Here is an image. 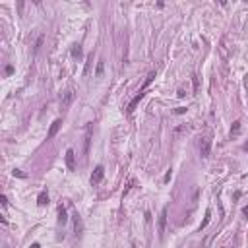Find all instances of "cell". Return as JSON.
Listing matches in <instances>:
<instances>
[{"instance_id":"cb8c5ba5","label":"cell","mask_w":248,"mask_h":248,"mask_svg":"<svg viewBox=\"0 0 248 248\" xmlns=\"http://www.w3.org/2000/svg\"><path fill=\"white\" fill-rule=\"evenodd\" d=\"M242 215H244V217H248V206H244V207H242Z\"/></svg>"},{"instance_id":"277c9868","label":"cell","mask_w":248,"mask_h":248,"mask_svg":"<svg viewBox=\"0 0 248 248\" xmlns=\"http://www.w3.org/2000/svg\"><path fill=\"white\" fill-rule=\"evenodd\" d=\"M103 177H105V167L103 165H97L93 174H91V186H97V184L103 180Z\"/></svg>"},{"instance_id":"8992f818","label":"cell","mask_w":248,"mask_h":248,"mask_svg":"<svg viewBox=\"0 0 248 248\" xmlns=\"http://www.w3.org/2000/svg\"><path fill=\"white\" fill-rule=\"evenodd\" d=\"M91 136H93V122H89L85 126V144H84V153H89V144H91Z\"/></svg>"},{"instance_id":"44dd1931","label":"cell","mask_w":248,"mask_h":248,"mask_svg":"<svg viewBox=\"0 0 248 248\" xmlns=\"http://www.w3.org/2000/svg\"><path fill=\"white\" fill-rule=\"evenodd\" d=\"M174 112H177V114H182V112H186V107H178Z\"/></svg>"},{"instance_id":"484cf974","label":"cell","mask_w":248,"mask_h":248,"mask_svg":"<svg viewBox=\"0 0 248 248\" xmlns=\"http://www.w3.org/2000/svg\"><path fill=\"white\" fill-rule=\"evenodd\" d=\"M244 149H246V151H248V144H246V145H244Z\"/></svg>"},{"instance_id":"9c48e42d","label":"cell","mask_w":248,"mask_h":248,"mask_svg":"<svg viewBox=\"0 0 248 248\" xmlns=\"http://www.w3.org/2000/svg\"><path fill=\"white\" fill-rule=\"evenodd\" d=\"M58 223L60 225L68 223V215H66V207L64 206H58Z\"/></svg>"},{"instance_id":"ba28073f","label":"cell","mask_w":248,"mask_h":248,"mask_svg":"<svg viewBox=\"0 0 248 248\" xmlns=\"http://www.w3.org/2000/svg\"><path fill=\"white\" fill-rule=\"evenodd\" d=\"M66 167H68V171H74V169H76V155H74V149H68V151H66Z\"/></svg>"},{"instance_id":"2e32d148","label":"cell","mask_w":248,"mask_h":248,"mask_svg":"<svg viewBox=\"0 0 248 248\" xmlns=\"http://www.w3.org/2000/svg\"><path fill=\"white\" fill-rule=\"evenodd\" d=\"M72 56H74V58H80L81 56V47L80 45H74V47H72Z\"/></svg>"},{"instance_id":"e0dca14e","label":"cell","mask_w":248,"mask_h":248,"mask_svg":"<svg viewBox=\"0 0 248 248\" xmlns=\"http://www.w3.org/2000/svg\"><path fill=\"white\" fill-rule=\"evenodd\" d=\"M192 84H194V93L200 91V80H198V76H192Z\"/></svg>"},{"instance_id":"30bf717a","label":"cell","mask_w":248,"mask_h":248,"mask_svg":"<svg viewBox=\"0 0 248 248\" xmlns=\"http://www.w3.org/2000/svg\"><path fill=\"white\" fill-rule=\"evenodd\" d=\"M74 227H76V234H80L81 231H84V223H81V217L76 213L74 215Z\"/></svg>"},{"instance_id":"9a60e30c","label":"cell","mask_w":248,"mask_h":248,"mask_svg":"<svg viewBox=\"0 0 248 248\" xmlns=\"http://www.w3.org/2000/svg\"><path fill=\"white\" fill-rule=\"evenodd\" d=\"M103 70H105V60H99L97 62V70H95V76L101 78V76H103Z\"/></svg>"},{"instance_id":"3957f363","label":"cell","mask_w":248,"mask_h":248,"mask_svg":"<svg viewBox=\"0 0 248 248\" xmlns=\"http://www.w3.org/2000/svg\"><path fill=\"white\" fill-rule=\"evenodd\" d=\"M74 97H76L74 89H66L64 93L60 95V107H62V109H68V107L72 105V101H74Z\"/></svg>"},{"instance_id":"7a4b0ae2","label":"cell","mask_w":248,"mask_h":248,"mask_svg":"<svg viewBox=\"0 0 248 248\" xmlns=\"http://www.w3.org/2000/svg\"><path fill=\"white\" fill-rule=\"evenodd\" d=\"M211 153V138L206 136V138H202L200 140V155H202V159H207Z\"/></svg>"},{"instance_id":"7402d4cb","label":"cell","mask_w":248,"mask_h":248,"mask_svg":"<svg viewBox=\"0 0 248 248\" xmlns=\"http://www.w3.org/2000/svg\"><path fill=\"white\" fill-rule=\"evenodd\" d=\"M169 180H171V169H169L167 174H165V182H169Z\"/></svg>"},{"instance_id":"ac0fdd59","label":"cell","mask_w":248,"mask_h":248,"mask_svg":"<svg viewBox=\"0 0 248 248\" xmlns=\"http://www.w3.org/2000/svg\"><path fill=\"white\" fill-rule=\"evenodd\" d=\"M239 130H240V122L237 120V122H233V128H231V136H233V134H239Z\"/></svg>"},{"instance_id":"d4e9b609","label":"cell","mask_w":248,"mask_h":248,"mask_svg":"<svg viewBox=\"0 0 248 248\" xmlns=\"http://www.w3.org/2000/svg\"><path fill=\"white\" fill-rule=\"evenodd\" d=\"M31 248H41V246H39V242H33V244H31Z\"/></svg>"},{"instance_id":"4fadbf2b","label":"cell","mask_w":248,"mask_h":248,"mask_svg":"<svg viewBox=\"0 0 248 248\" xmlns=\"http://www.w3.org/2000/svg\"><path fill=\"white\" fill-rule=\"evenodd\" d=\"M209 221H211V209H206V217H204V221H202V225H200V231L206 229Z\"/></svg>"},{"instance_id":"d6986e66","label":"cell","mask_w":248,"mask_h":248,"mask_svg":"<svg viewBox=\"0 0 248 248\" xmlns=\"http://www.w3.org/2000/svg\"><path fill=\"white\" fill-rule=\"evenodd\" d=\"M14 177H19V178H25V177H27V174H25V173H21V171H19V169H14Z\"/></svg>"},{"instance_id":"6da1fadb","label":"cell","mask_w":248,"mask_h":248,"mask_svg":"<svg viewBox=\"0 0 248 248\" xmlns=\"http://www.w3.org/2000/svg\"><path fill=\"white\" fill-rule=\"evenodd\" d=\"M153 80H155V72H149V74H147V78H145V81H144V85H142V89H140V93H138L136 97H134L130 103H128V107H126V112H128V114H132V112H134V109L138 107V103H140L142 99H144L145 89L149 87V84H151Z\"/></svg>"},{"instance_id":"8fae6325","label":"cell","mask_w":248,"mask_h":248,"mask_svg":"<svg viewBox=\"0 0 248 248\" xmlns=\"http://www.w3.org/2000/svg\"><path fill=\"white\" fill-rule=\"evenodd\" d=\"M91 64H93V52L87 54V60H85V68H84V76H87L91 72Z\"/></svg>"},{"instance_id":"5b68a950","label":"cell","mask_w":248,"mask_h":248,"mask_svg":"<svg viewBox=\"0 0 248 248\" xmlns=\"http://www.w3.org/2000/svg\"><path fill=\"white\" fill-rule=\"evenodd\" d=\"M165 227H167V207H163V209H161L159 221H157V233H159V239L163 237V233H165Z\"/></svg>"},{"instance_id":"52a82bcc","label":"cell","mask_w":248,"mask_h":248,"mask_svg":"<svg viewBox=\"0 0 248 248\" xmlns=\"http://www.w3.org/2000/svg\"><path fill=\"white\" fill-rule=\"evenodd\" d=\"M60 126H62V120L60 118H56L54 122L51 124V128H49V132H47V140H52V138L58 134V130H60Z\"/></svg>"},{"instance_id":"ffe728a7","label":"cell","mask_w":248,"mask_h":248,"mask_svg":"<svg viewBox=\"0 0 248 248\" xmlns=\"http://www.w3.org/2000/svg\"><path fill=\"white\" fill-rule=\"evenodd\" d=\"M14 74V66H6V76H12Z\"/></svg>"},{"instance_id":"7c38bea8","label":"cell","mask_w":248,"mask_h":248,"mask_svg":"<svg viewBox=\"0 0 248 248\" xmlns=\"http://www.w3.org/2000/svg\"><path fill=\"white\" fill-rule=\"evenodd\" d=\"M37 204H39V206H47V204H49V194H47V190H43V192L37 196Z\"/></svg>"},{"instance_id":"603a6c76","label":"cell","mask_w":248,"mask_h":248,"mask_svg":"<svg viewBox=\"0 0 248 248\" xmlns=\"http://www.w3.org/2000/svg\"><path fill=\"white\" fill-rule=\"evenodd\" d=\"M0 202H2V206H4V207L8 206V200H6V196H2V198H0Z\"/></svg>"},{"instance_id":"5bb4252c","label":"cell","mask_w":248,"mask_h":248,"mask_svg":"<svg viewBox=\"0 0 248 248\" xmlns=\"http://www.w3.org/2000/svg\"><path fill=\"white\" fill-rule=\"evenodd\" d=\"M43 41H45V35H39L37 43H35V47H33V54H37V52H39V49L43 47Z\"/></svg>"}]
</instances>
